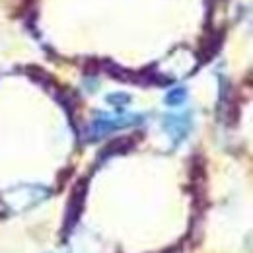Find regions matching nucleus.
I'll return each mask as SVG.
<instances>
[{"label": "nucleus", "instance_id": "nucleus-1", "mask_svg": "<svg viewBox=\"0 0 253 253\" xmlns=\"http://www.w3.org/2000/svg\"><path fill=\"white\" fill-rule=\"evenodd\" d=\"M142 121H144L142 115H123V113L121 115H107V113H99L90 123V126L86 128V140L94 142V140L107 136L113 130L126 128V126H136Z\"/></svg>", "mask_w": 253, "mask_h": 253}, {"label": "nucleus", "instance_id": "nucleus-2", "mask_svg": "<svg viewBox=\"0 0 253 253\" xmlns=\"http://www.w3.org/2000/svg\"><path fill=\"white\" fill-rule=\"evenodd\" d=\"M86 195H88V179L82 177L80 181H76V185L72 187V193H70V201H68V207L64 212V236L70 234L72 228L76 226V222L80 220L82 211H84V203H86Z\"/></svg>", "mask_w": 253, "mask_h": 253}, {"label": "nucleus", "instance_id": "nucleus-3", "mask_svg": "<svg viewBox=\"0 0 253 253\" xmlns=\"http://www.w3.org/2000/svg\"><path fill=\"white\" fill-rule=\"evenodd\" d=\"M164 130L168 132V136L173 140V144L177 146L179 142H183L189 136L191 128H193V119L191 113H181V115H166L162 121Z\"/></svg>", "mask_w": 253, "mask_h": 253}, {"label": "nucleus", "instance_id": "nucleus-4", "mask_svg": "<svg viewBox=\"0 0 253 253\" xmlns=\"http://www.w3.org/2000/svg\"><path fill=\"white\" fill-rule=\"evenodd\" d=\"M6 197H8V203L20 201L18 211H26V205H28V209H30V207H35L37 203H41L43 199H47V197H49V191L39 187V185H22V187H18V189L8 191Z\"/></svg>", "mask_w": 253, "mask_h": 253}, {"label": "nucleus", "instance_id": "nucleus-5", "mask_svg": "<svg viewBox=\"0 0 253 253\" xmlns=\"http://www.w3.org/2000/svg\"><path fill=\"white\" fill-rule=\"evenodd\" d=\"M134 138L132 136H121V138H113L101 152H99V160H107L111 156H117V154H126L134 148Z\"/></svg>", "mask_w": 253, "mask_h": 253}, {"label": "nucleus", "instance_id": "nucleus-6", "mask_svg": "<svg viewBox=\"0 0 253 253\" xmlns=\"http://www.w3.org/2000/svg\"><path fill=\"white\" fill-rule=\"evenodd\" d=\"M222 47V33L220 32H212L203 43H201V51H199V59L201 63H207L211 61Z\"/></svg>", "mask_w": 253, "mask_h": 253}, {"label": "nucleus", "instance_id": "nucleus-7", "mask_svg": "<svg viewBox=\"0 0 253 253\" xmlns=\"http://www.w3.org/2000/svg\"><path fill=\"white\" fill-rule=\"evenodd\" d=\"M99 68H101L105 74H109L111 78H115V80H121V82H134V70H126V68L119 66V64L109 61V59L99 61Z\"/></svg>", "mask_w": 253, "mask_h": 253}, {"label": "nucleus", "instance_id": "nucleus-8", "mask_svg": "<svg viewBox=\"0 0 253 253\" xmlns=\"http://www.w3.org/2000/svg\"><path fill=\"white\" fill-rule=\"evenodd\" d=\"M30 78H32L33 82H37V84H41L43 88H47V90H51L53 88V78L45 72V70H41V68H37V66H28L26 70H24Z\"/></svg>", "mask_w": 253, "mask_h": 253}, {"label": "nucleus", "instance_id": "nucleus-9", "mask_svg": "<svg viewBox=\"0 0 253 253\" xmlns=\"http://www.w3.org/2000/svg\"><path fill=\"white\" fill-rule=\"evenodd\" d=\"M185 99H187V90H185L183 86H179V88H171V90L166 94V97H164L166 105H171V107L185 103Z\"/></svg>", "mask_w": 253, "mask_h": 253}, {"label": "nucleus", "instance_id": "nucleus-10", "mask_svg": "<svg viewBox=\"0 0 253 253\" xmlns=\"http://www.w3.org/2000/svg\"><path fill=\"white\" fill-rule=\"evenodd\" d=\"M107 103H109V105H113V107H117V109H123L125 105H128V103H130V95L123 94V92L109 94V95H107Z\"/></svg>", "mask_w": 253, "mask_h": 253}, {"label": "nucleus", "instance_id": "nucleus-11", "mask_svg": "<svg viewBox=\"0 0 253 253\" xmlns=\"http://www.w3.org/2000/svg\"><path fill=\"white\" fill-rule=\"evenodd\" d=\"M0 216H4V211H2V205H0Z\"/></svg>", "mask_w": 253, "mask_h": 253}]
</instances>
